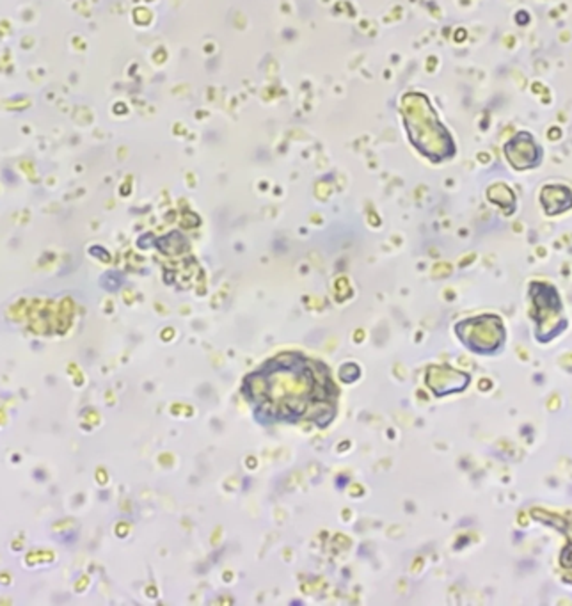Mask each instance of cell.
I'll list each match as a JSON object with an SVG mask.
<instances>
[{"label": "cell", "mask_w": 572, "mask_h": 606, "mask_svg": "<svg viewBox=\"0 0 572 606\" xmlns=\"http://www.w3.org/2000/svg\"><path fill=\"white\" fill-rule=\"evenodd\" d=\"M318 368L316 363H304L302 357H281L249 377V395L272 418H302L313 403L320 406L331 395V382L327 375L316 373Z\"/></svg>", "instance_id": "obj_1"}]
</instances>
